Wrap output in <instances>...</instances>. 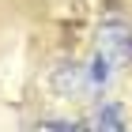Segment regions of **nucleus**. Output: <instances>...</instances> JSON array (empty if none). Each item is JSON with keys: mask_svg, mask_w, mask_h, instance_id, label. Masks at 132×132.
<instances>
[{"mask_svg": "<svg viewBox=\"0 0 132 132\" xmlns=\"http://www.w3.org/2000/svg\"><path fill=\"white\" fill-rule=\"evenodd\" d=\"M98 61L106 68H121V64L132 61V30L125 23H117V19L102 23V30H98Z\"/></svg>", "mask_w": 132, "mask_h": 132, "instance_id": "f257e3e1", "label": "nucleus"}, {"mask_svg": "<svg viewBox=\"0 0 132 132\" xmlns=\"http://www.w3.org/2000/svg\"><path fill=\"white\" fill-rule=\"evenodd\" d=\"M98 132H128L117 106H102V113H98Z\"/></svg>", "mask_w": 132, "mask_h": 132, "instance_id": "f03ea898", "label": "nucleus"}, {"mask_svg": "<svg viewBox=\"0 0 132 132\" xmlns=\"http://www.w3.org/2000/svg\"><path fill=\"white\" fill-rule=\"evenodd\" d=\"M34 132H91L83 121H38Z\"/></svg>", "mask_w": 132, "mask_h": 132, "instance_id": "7ed1b4c3", "label": "nucleus"}]
</instances>
